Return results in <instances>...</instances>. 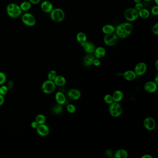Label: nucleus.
I'll use <instances>...</instances> for the list:
<instances>
[{
	"instance_id": "f257e3e1",
	"label": "nucleus",
	"mask_w": 158,
	"mask_h": 158,
	"mask_svg": "<svg viewBox=\"0 0 158 158\" xmlns=\"http://www.w3.org/2000/svg\"><path fill=\"white\" fill-rule=\"evenodd\" d=\"M133 29L132 25L128 22L122 23L115 28L117 37L122 39L126 38L130 35L132 32Z\"/></svg>"
},
{
	"instance_id": "f03ea898",
	"label": "nucleus",
	"mask_w": 158,
	"mask_h": 158,
	"mask_svg": "<svg viewBox=\"0 0 158 158\" xmlns=\"http://www.w3.org/2000/svg\"><path fill=\"white\" fill-rule=\"evenodd\" d=\"M7 12L10 17L13 18H16L21 15L22 10L20 6L16 4L10 3L7 6Z\"/></svg>"
},
{
	"instance_id": "7ed1b4c3",
	"label": "nucleus",
	"mask_w": 158,
	"mask_h": 158,
	"mask_svg": "<svg viewBox=\"0 0 158 158\" xmlns=\"http://www.w3.org/2000/svg\"><path fill=\"white\" fill-rule=\"evenodd\" d=\"M109 112L113 117H117L121 116L122 112V108L121 104L117 102H113L109 107Z\"/></svg>"
},
{
	"instance_id": "20e7f679",
	"label": "nucleus",
	"mask_w": 158,
	"mask_h": 158,
	"mask_svg": "<svg viewBox=\"0 0 158 158\" xmlns=\"http://www.w3.org/2000/svg\"><path fill=\"white\" fill-rule=\"evenodd\" d=\"M65 14L63 10L60 8H55L51 12V18L55 22H60L64 19Z\"/></svg>"
},
{
	"instance_id": "39448f33",
	"label": "nucleus",
	"mask_w": 158,
	"mask_h": 158,
	"mask_svg": "<svg viewBox=\"0 0 158 158\" xmlns=\"http://www.w3.org/2000/svg\"><path fill=\"white\" fill-rule=\"evenodd\" d=\"M56 89V85L53 81L47 80L44 81L41 86L42 92L46 94H50L54 92Z\"/></svg>"
},
{
	"instance_id": "423d86ee",
	"label": "nucleus",
	"mask_w": 158,
	"mask_h": 158,
	"mask_svg": "<svg viewBox=\"0 0 158 158\" xmlns=\"http://www.w3.org/2000/svg\"><path fill=\"white\" fill-rule=\"evenodd\" d=\"M124 17L128 21H135L138 18V11L135 8H128L124 12Z\"/></svg>"
},
{
	"instance_id": "0eeeda50",
	"label": "nucleus",
	"mask_w": 158,
	"mask_h": 158,
	"mask_svg": "<svg viewBox=\"0 0 158 158\" xmlns=\"http://www.w3.org/2000/svg\"><path fill=\"white\" fill-rule=\"evenodd\" d=\"M22 21L27 26L32 27L36 23V20L33 14L30 13H26L22 17Z\"/></svg>"
},
{
	"instance_id": "6e6552de",
	"label": "nucleus",
	"mask_w": 158,
	"mask_h": 158,
	"mask_svg": "<svg viewBox=\"0 0 158 158\" xmlns=\"http://www.w3.org/2000/svg\"><path fill=\"white\" fill-rule=\"evenodd\" d=\"M117 40V36L114 33L107 34L104 38V43L108 46H114L116 44Z\"/></svg>"
},
{
	"instance_id": "1a4fd4ad",
	"label": "nucleus",
	"mask_w": 158,
	"mask_h": 158,
	"mask_svg": "<svg viewBox=\"0 0 158 158\" xmlns=\"http://www.w3.org/2000/svg\"><path fill=\"white\" fill-rule=\"evenodd\" d=\"M143 125L147 130L152 131L155 128L156 122L152 117H146L143 121Z\"/></svg>"
},
{
	"instance_id": "9d476101",
	"label": "nucleus",
	"mask_w": 158,
	"mask_h": 158,
	"mask_svg": "<svg viewBox=\"0 0 158 158\" xmlns=\"http://www.w3.org/2000/svg\"><path fill=\"white\" fill-rule=\"evenodd\" d=\"M147 70V66L144 62H141L136 64L135 66L134 72L136 76H141L144 75Z\"/></svg>"
},
{
	"instance_id": "9b49d317",
	"label": "nucleus",
	"mask_w": 158,
	"mask_h": 158,
	"mask_svg": "<svg viewBox=\"0 0 158 158\" xmlns=\"http://www.w3.org/2000/svg\"><path fill=\"white\" fill-rule=\"evenodd\" d=\"M144 88L147 92L153 93L155 92L158 90V84L155 81H148L145 84Z\"/></svg>"
},
{
	"instance_id": "f8f14e48",
	"label": "nucleus",
	"mask_w": 158,
	"mask_h": 158,
	"mask_svg": "<svg viewBox=\"0 0 158 158\" xmlns=\"http://www.w3.org/2000/svg\"><path fill=\"white\" fill-rule=\"evenodd\" d=\"M37 132L40 136H47L49 133V129L47 125L44 124H39L36 129Z\"/></svg>"
},
{
	"instance_id": "ddd939ff",
	"label": "nucleus",
	"mask_w": 158,
	"mask_h": 158,
	"mask_svg": "<svg viewBox=\"0 0 158 158\" xmlns=\"http://www.w3.org/2000/svg\"><path fill=\"white\" fill-rule=\"evenodd\" d=\"M81 47H83L84 50L88 53H92L95 51V46L94 44L90 41H85L80 43Z\"/></svg>"
},
{
	"instance_id": "4468645a",
	"label": "nucleus",
	"mask_w": 158,
	"mask_h": 158,
	"mask_svg": "<svg viewBox=\"0 0 158 158\" xmlns=\"http://www.w3.org/2000/svg\"><path fill=\"white\" fill-rule=\"evenodd\" d=\"M68 97L72 100H77L81 97V92L77 89H71L68 92Z\"/></svg>"
},
{
	"instance_id": "2eb2a0df",
	"label": "nucleus",
	"mask_w": 158,
	"mask_h": 158,
	"mask_svg": "<svg viewBox=\"0 0 158 158\" xmlns=\"http://www.w3.org/2000/svg\"><path fill=\"white\" fill-rule=\"evenodd\" d=\"M122 76L124 79L128 81H133L136 79L137 77L135 72L131 70H127L124 72L122 74Z\"/></svg>"
},
{
	"instance_id": "dca6fc26",
	"label": "nucleus",
	"mask_w": 158,
	"mask_h": 158,
	"mask_svg": "<svg viewBox=\"0 0 158 158\" xmlns=\"http://www.w3.org/2000/svg\"><path fill=\"white\" fill-rule=\"evenodd\" d=\"M41 8L44 12L50 13L53 10V5L50 1H45L41 4Z\"/></svg>"
},
{
	"instance_id": "f3484780",
	"label": "nucleus",
	"mask_w": 158,
	"mask_h": 158,
	"mask_svg": "<svg viewBox=\"0 0 158 158\" xmlns=\"http://www.w3.org/2000/svg\"><path fill=\"white\" fill-rule=\"evenodd\" d=\"M55 99L57 104L63 105L66 102L65 95L62 92H57L55 95Z\"/></svg>"
},
{
	"instance_id": "a211bd4d",
	"label": "nucleus",
	"mask_w": 158,
	"mask_h": 158,
	"mask_svg": "<svg viewBox=\"0 0 158 158\" xmlns=\"http://www.w3.org/2000/svg\"><path fill=\"white\" fill-rule=\"evenodd\" d=\"M94 53L95 57L96 59H100L105 56L106 50L103 47H98L95 49Z\"/></svg>"
},
{
	"instance_id": "6ab92c4d",
	"label": "nucleus",
	"mask_w": 158,
	"mask_h": 158,
	"mask_svg": "<svg viewBox=\"0 0 158 158\" xmlns=\"http://www.w3.org/2000/svg\"><path fill=\"white\" fill-rule=\"evenodd\" d=\"M112 96L114 102H117V103L121 102L122 100L123 99V96H124L123 93L122 91L120 90H116L114 92Z\"/></svg>"
},
{
	"instance_id": "aec40b11",
	"label": "nucleus",
	"mask_w": 158,
	"mask_h": 158,
	"mask_svg": "<svg viewBox=\"0 0 158 158\" xmlns=\"http://www.w3.org/2000/svg\"><path fill=\"white\" fill-rule=\"evenodd\" d=\"M94 60L95 57L92 55L90 54H87L83 58V64L86 66H90L93 64V62Z\"/></svg>"
},
{
	"instance_id": "412c9836",
	"label": "nucleus",
	"mask_w": 158,
	"mask_h": 158,
	"mask_svg": "<svg viewBox=\"0 0 158 158\" xmlns=\"http://www.w3.org/2000/svg\"><path fill=\"white\" fill-rule=\"evenodd\" d=\"M54 83L56 85L59 86H62L64 85L66 83V79L64 77L62 76L61 75L57 76L53 80Z\"/></svg>"
},
{
	"instance_id": "4be33fe9",
	"label": "nucleus",
	"mask_w": 158,
	"mask_h": 158,
	"mask_svg": "<svg viewBox=\"0 0 158 158\" xmlns=\"http://www.w3.org/2000/svg\"><path fill=\"white\" fill-rule=\"evenodd\" d=\"M114 156L116 158H126L128 157V153L126 150L121 149L116 151Z\"/></svg>"
},
{
	"instance_id": "5701e85b",
	"label": "nucleus",
	"mask_w": 158,
	"mask_h": 158,
	"mask_svg": "<svg viewBox=\"0 0 158 158\" xmlns=\"http://www.w3.org/2000/svg\"><path fill=\"white\" fill-rule=\"evenodd\" d=\"M115 31V27L114 26L111 25H105L102 28L103 32L106 34L113 33Z\"/></svg>"
},
{
	"instance_id": "b1692460",
	"label": "nucleus",
	"mask_w": 158,
	"mask_h": 158,
	"mask_svg": "<svg viewBox=\"0 0 158 158\" xmlns=\"http://www.w3.org/2000/svg\"><path fill=\"white\" fill-rule=\"evenodd\" d=\"M139 16L141 17L143 19H147L150 15V13L148 10L145 8H142V10L138 11Z\"/></svg>"
},
{
	"instance_id": "393cba45",
	"label": "nucleus",
	"mask_w": 158,
	"mask_h": 158,
	"mask_svg": "<svg viewBox=\"0 0 158 158\" xmlns=\"http://www.w3.org/2000/svg\"><path fill=\"white\" fill-rule=\"evenodd\" d=\"M77 40L80 44L87 41V36L83 32H79L77 35Z\"/></svg>"
},
{
	"instance_id": "a878e982",
	"label": "nucleus",
	"mask_w": 158,
	"mask_h": 158,
	"mask_svg": "<svg viewBox=\"0 0 158 158\" xmlns=\"http://www.w3.org/2000/svg\"><path fill=\"white\" fill-rule=\"evenodd\" d=\"M20 8L23 11H27L30 9L31 7V3L29 1H24L20 5Z\"/></svg>"
},
{
	"instance_id": "bb28decb",
	"label": "nucleus",
	"mask_w": 158,
	"mask_h": 158,
	"mask_svg": "<svg viewBox=\"0 0 158 158\" xmlns=\"http://www.w3.org/2000/svg\"><path fill=\"white\" fill-rule=\"evenodd\" d=\"M35 121L39 124H44L46 122V116L42 114L38 115L36 117Z\"/></svg>"
},
{
	"instance_id": "cd10ccee",
	"label": "nucleus",
	"mask_w": 158,
	"mask_h": 158,
	"mask_svg": "<svg viewBox=\"0 0 158 158\" xmlns=\"http://www.w3.org/2000/svg\"><path fill=\"white\" fill-rule=\"evenodd\" d=\"M62 111H63V107H62V105L60 104H57L53 109V112L56 114H61Z\"/></svg>"
},
{
	"instance_id": "c85d7f7f",
	"label": "nucleus",
	"mask_w": 158,
	"mask_h": 158,
	"mask_svg": "<svg viewBox=\"0 0 158 158\" xmlns=\"http://www.w3.org/2000/svg\"><path fill=\"white\" fill-rule=\"evenodd\" d=\"M104 101L107 104H109L114 102L112 96L110 94H107L104 97Z\"/></svg>"
},
{
	"instance_id": "c756f323",
	"label": "nucleus",
	"mask_w": 158,
	"mask_h": 158,
	"mask_svg": "<svg viewBox=\"0 0 158 158\" xmlns=\"http://www.w3.org/2000/svg\"><path fill=\"white\" fill-rule=\"evenodd\" d=\"M57 76V75L56 72L54 70H51L50 71L49 73H48V79L53 81Z\"/></svg>"
},
{
	"instance_id": "7c9ffc66",
	"label": "nucleus",
	"mask_w": 158,
	"mask_h": 158,
	"mask_svg": "<svg viewBox=\"0 0 158 158\" xmlns=\"http://www.w3.org/2000/svg\"><path fill=\"white\" fill-rule=\"evenodd\" d=\"M67 110L68 112L71 114H73L76 111V107L73 104H69L66 107Z\"/></svg>"
},
{
	"instance_id": "2f4dec72",
	"label": "nucleus",
	"mask_w": 158,
	"mask_h": 158,
	"mask_svg": "<svg viewBox=\"0 0 158 158\" xmlns=\"http://www.w3.org/2000/svg\"><path fill=\"white\" fill-rule=\"evenodd\" d=\"M7 80L6 75L3 72H0V85L4 84Z\"/></svg>"
},
{
	"instance_id": "473e14b6",
	"label": "nucleus",
	"mask_w": 158,
	"mask_h": 158,
	"mask_svg": "<svg viewBox=\"0 0 158 158\" xmlns=\"http://www.w3.org/2000/svg\"><path fill=\"white\" fill-rule=\"evenodd\" d=\"M8 89L7 86L2 85L0 87V94L4 96L8 92Z\"/></svg>"
},
{
	"instance_id": "72a5a7b5",
	"label": "nucleus",
	"mask_w": 158,
	"mask_h": 158,
	"mask_svg": "<svg viewBox=\"0 0 158 158\" xmlns=\"http://www.w3.org/2000/svg\"><path fill=\"white\" fill-rule=\"evenodd\" d=\"M151 13L153 15H157L158 14V5L155 6L152 8L151 10Z\"/></svg>"
},
{
	"instance_id": "f704fd0d",
	"label": "nucleus",
	"mask_w": 158,
	"mask_h": 158,
	"mask_svg": "<svg viewBox=\"0 0 158 158\" xmlns=\"http://www.w3.org/2000/svg\"><path fill=\"white\" fill-rule=\"evenodd\" d=\"M153 32L155 35H158V23H156L153 27Z\"/></svg>"
},
{
	"instance_id": "c9c22d12",
	"label": "nucleus",
	"mask_w": 158,
	"mask_h": 158,
	"mask_svg": "<svg viewBox=\"0 0 158 158\" xmlns=\"http://www.w3.org/2000/svg\"><path fill=\"white\" fill-rule=\"evenodd\" d=\"M143 4L141 2V3H136V4L135 5V8L137 11H139L142 10V8H143Z\"/></svg>"
},
{
	"instance_id": "e433bc0d",
	"label": "nucleus",
	"mask_w": 158,
	"mask_h": 158,
	"mask_svg": "<svg viewBox=\"0 0 158 158\" xmlns=\"http://www.w3.org/2000/svg\"><path fill=\"white\" fill-rule=\"evenodd\" d=\"M14 82L12 80H9L7 86L8 90H12L14 87Z\"/></svg>"
},
{
	"instance_id": "4c0bfd02",
	"label": "nucleus",
	"mask_w": 158,
	"mask_h": 158,
	"mask_svg": "<svg viewBox=\"0 0 158 158\" xmlns=\"http://www.w3.org/2000/svg\"><path fill=\"white\" fill-rule=\"evenodd\" d=\"M93 64H94V66H99L101 64V62L99 60V59H95L93 62Z\"/></svg>"
},
{
	"instance_id": "58836bf2",
	"label": "nucleus",
	"mask_w": 158,
	"mask_h": 158,
	"mask_svg": "<svg viewBox=\"0 0 158 158\" xmlns=\"http://www.w3.org/2000/svg\"><path fill=\"white\" fill-rule=\"evenodd\" d=\"M39 125V124L36 121H34L31 124V126L32 128L34 129H36Z\"/></svg>"
},
{
	"instance_id": "ea45409f",
	"label": "nucleus",
	"mask_w": 158,
	"mask_h": 158,
	"mask_svg": "<svg viewBox=\"0 0 158 158\" xmlns=\"http://www.w3.org/2000/svg\"><path fill=\"white\" fill-rule=\"evenodd\" d=\"M106 155L109 157H111L112 156V152L110 150H107L106 151Z\"/></svg>"
},
{
	"instance_id": "a19ab883",
	"label": "nucleus",
	"mask_w": 158,
	"mask_h": 158,
	"mask_svg": "<svg viewBox=\"0 0 158 158\" xmlns=\"http://www.w3.org/2000/svg\"><path fill=\"white\" fill-rule=\"evenodd\" d=\"M4 102V97L3 95L0 94V106L2 105Z\"/></svg>"
},
{
	"instance_id": "79ce46f5",
	"label": "nucleus",
	"mask_w": 158,
	"mask_h": 158,
	"mask_svg": "<svg viewBox=\"0 0 158 158\" xmlns=\"http://www.w3.org/2000/svg\"><path fill=\"white\" fill-rule=\"evenodd\" d=\"M31 3L33 4H37L39 3L41 0H29Z\"/></svg>"
},
{
	"instance_id": "37998d69",
	"label": "nucleus",
	"mask_w": 158,
	"mask_h": 158,
	"mask_svg": "<svg viewBox=\"0 0 158 158\" xmlns=\"http://www.w3.org/2000/svg\"><path fill=\"white\" fill-rule=\"evenodd\" d=\"M142 158H152L153 157L150 155H144L142 156Z\"/></svg>"
},
{
	"instance_id": "c03bdc74",
	"label": "nucleus",
	"mask_w": 158,
	"mask_h": 158,
	"mask_svg": "<svg viewBox=\"0 0 158 158\" xmlns=\"http://www.w3.org/2000/svg\"><path fill=\"white\" fill-rule=\"evenodd\" d=\"M155 82L156 83L158 84V75L157 74L155 78Z\"/></svg>"
},
{
	"instance_id": "a18cd8bd",
	"label": "nucleus",
	"mask_w": 158,
	"mask_h": 158,
	"mask_svg": "<svg viewBox=\"0 0 158 158\" xmlns=\"http://www.w3.org/2000/svg\"><path fill=\"white\" fill-rule=\"evenodd\" d=\"M155 68L157 70H158V60L156 61L155 63Z\"/></svg>"
},
{
	"instance_id": "49530a36",
	"label": "nucleus",
	"mask_w": 158,
	"mask_h": 158,
	"mask_svg": "<svg viewBox=\"0 0 158 158\" xmlns=\"http://www.w3.org/2000/svg\"><path fill=\"white\" fill-rule=\"evenodd\" d=\"M133 1L135 3H141L142 0H133Z\"/></svg>"
},
{
	"instance_id": "de8ad7c7",
	"label": "nucleus",
	"mask_w": 158,
	"mask_h": 158,
	"mask_svg": "<svg viewBox=\"0 0 158 158\" xmlns=\"http://www.w3.org/2000/svg\"><path fill=\"white\" fill-rule=\"evenodd\" d=\"M155 2L156 5H158V0H155Z\"/></svg>"
},
{
	"instance_id": "09e8293b",
	"label": "nucleus",
	"mask_w": 158,
	"mask_h": 158,
	"mask_svg": "<svg viewBox=\"0 0 158 158\" xmlns=\"http://www.w3.org/2000/svg\"><path fill=\"white\" fill-rule=\"evenodd\" d=\"M144 1H152V0H144Z\"/></svg>"
}]
</instances>
